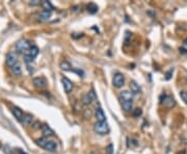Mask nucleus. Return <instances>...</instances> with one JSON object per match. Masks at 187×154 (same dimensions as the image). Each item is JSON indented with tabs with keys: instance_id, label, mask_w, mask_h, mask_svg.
<instances>
[{
	"instance_id": "obj_15",
	"label": "nucleus",
	"mask_w": 187,
	"mask_h": 154,
	"mask_svg": "<svg viewBox=\"0 0 187 154\" xmlns=\"http://www.w3.org/2000/svg\"><path fill=\"white\" fill-rule=\"evenodd\" d=\"M25 54L29 55V56H31V57L34 58V57L38 54V48L37 47V46H31V47L29 48V50H28Z\"/></svg>"
},
{
	"instance_id": "obj_31",
	"label": "nucleus",
	"mask_w": 187,
	"mask_h": 154,
	"mask_svg": "<svg viewBox=\"0 0 187 154\" xmlns=\"http://www.w3.org/2000/svg\"><path fill=\"white\" fill-rule=\"evenodd\" d=\"M183 44H184V46L187 48V39H186V40H185L184 42H183Z\"/></svg>"
},
{
	"instance_id": "obj_5",
	"label": "nucleus",
	"mask_w": 187,
	"mask_h": 154,
	"mask_svg": "<svg viewBox=\"0 0 187 154\" xmlns=\"http://www.w3.org/2000/svg\"><path fill=\"white\" fill-rule=\"evenodd\" d=\"M124 82H125V78H124L123 75H122L121 73L114 74V78H112V83H114V86L115 88L123 87L124 86Z\"/></svg>"
},
{
	"instance_id": "obj_29",
	"label": "nucleus",
	"mask_w": 187,
	"mask_h": 154,
	"mask_svg": "<svg viewBox=\"0 0 187 154\" xmlns=\"http://www.w3.org/2000/svg\"><path fill=\"white\" fill-rule=\"evenodd\" d=\"M180 52L183 54H186L187 53V50H185V49H183V48H180Z\"/></svg>"
},
{
	"instance_id": "obj_33",
	"label": "nucleus",
	"mask_w": 187,
	"mask_h": 154,
	"mask_svg": "<svg viewBox=\"0 0 187 154\" xmlns=\"http://www.w3.org/2000/svg\"><path fill=\"white\" fill-rule=\"evenodd\" d=\"M1 146H2V145H1V143H0V148H1Z\"/></svg>"
},
{
	"instance_id": "obj_10",
	"label": "nucleus",
	"mask_w": 187,
	"mask_h": 154,
	"mask_svg": "<svg viewBox=\"0 0 187 154\" xmlns=\"http://www.w3.org/2000/svg\"><path fill=\"white\" fill-rule=\"evenodd\" d=\"M96 118L97 120H98V122H106V117H105V114L103 109L101 107H99V109H97L96 110Z\"/></svg>"
},
{
	"instance_id": "obj_30",
	"label": "nucleus",
	"mask_w": 187,
	"mask_h": 154,
	"mask_svg": "<svg viewBox=\"0 0 187 154\" xmlns=\"http://www.w3.org/2000/svg\"><path fill=\"white\" fill-rule=\"evenodd\" d=\"M177 154H186V151H185V150H183V151H180L179 153H177Z\"/></svg>"
},
{
	"instance_id": "obj_21",
	"label": "nucleus",
	"mask_w": 187,
	"mask_h": 154,
	"mask_svg": "<svg viewBox=\"0 0 187 154\" xmlns=\"http://www.w3.org/2000/svg\"><path fill=\"white\" fill-rule=\"evenodd\" d=\"M12 70H13V73L15 75H21V73H22V69L20 67V65H18V64L13 67Z\"/></svg>"
},
{
	"instance_id": "obj_6",
	"label": "nucleus",
	"mask_w": 187,
	"mask_h": 154,
	"mask_svg": "<svg viewBox=\"0 0 187 154\" xmlns=\"http://www.w3.org/2000/svg\"><path fill=\"white\" fill-rule=\"evenodd\" d=\"M62 83H63V90L66 93H71L73 90V82L71 81L69 78L67 77H63L62 78Z\"/></svg>"
},
{
	"instance_id": "obj_11",
	"label": "nucleus",
	"mask_w": 187,
	"mask_h": 154,
	"mask_svg": "<svg viewBox=\"0 0 187 154\" xmlns=\"http://www.w3.org/2000/svg\"><path fill=\"white\" fill-rule=\"evenodd\" d=\"M12 113L15 116L16 119L22 122V120H23V118H24V114H23V113H22V110L20 109H18V107H14V109H12Z\"/></svg>"
},
{
	"instance_id": "obj_3",
	"label": "nucleus",
	"mask_w": 187,
	"mask_h": 154,
	"mask_svg": "<svg viewBox=\"0 0 187 154\" xmlns=\"http://www.w3.org/2000/svg\"><path fill=\"white\" fill-rule=\"evenodd\" d=\"M160 102L161 104H163V105L166 107H173L176 105L175 99H174L172 96H169V95H162V96L160 97Z\"/></svg>"
},
{
	"instance_id": "obj_13",
	"label": "nucleus",
	"mask_w": 187,
	"mask_h": 154,
	"mask_svg": "<svg viewBox=\"0 0 187 154\" xmlns=\"http://www.w3.org/2000/svg\"><path fill=\"white\" fill-rule=\"evenodd\" d=\"M42 133L44 134L45 137H47V136H52L53 134H54L53 130L51 129L48 125H43V126H42Z\"/></svg>"
},
{
	"instance_id": "obj_8",
	"label": "nucleus",
	"mask_w": 187,
	"mask_h": 154,
	"mask_svg": "<svg viewBox=\"0 0 187 154\" xmlns=\"http://www.w3.org/2000/svg\"><path fill=\"white\" fill-rule=\"evenodd\" d=\"M95 99H96L95 93H94V92H88V94H85L84 96H83L82 102H83V104H85V105H88V104H91Z\"/></svg>"
},
{
	"instance_id": "obj_19",
	"label": "nucleus",
	"mask_w": 187,
	"mask_h": 154,
	"mask_svg": "<svg viewBox=\"0 0 187 154\" xmlns=\"http://www.w3.org/2000/svg\"><path fill=\"white\" fill-rule=\"evenodd\" d=\"M59 67H60V69H62L63 71H71V70H72V69H71V68H72V66H71V64L68 61H63L62 63H60Z\"/></svg>"
},
{
	"instance_id": "obj_18",
	"label": "nucleus",
	"mask_w": 187,
	"mask_h": 154,
	"mask_svg": "<svg viewBox=\"0 0 187 154\" xmlns=\"http://www.w3.org/2000/svg\"><path fill=\"white\" fill-rule=\"evenodd\" d=\"M41 5L43 6V8L45 9V11H47V12H51L53 9V5L51 4L50 1H47V0H44V1H42L41 2Z\"/></svg>"
},
{
	"instance_id": "obj_16",
	"label": "nucleus",
	"mask_w": 187,
	"mask_h": 154,
	"mask_svg": "<svg viewBox=\"0 0 187 154\" xmlns=\"http://www.w3.org/2000/svg\"><path fill=\"white\" fill-rule=\"evenodd\" d=\"M132 107H133V103H132V101H125V102H122V109H123L124 111H126V113L131 111Z\"/></svg>"
},
{
	"instance_id": "obj_12",
	"label": "nucleus",
	"mask_w": 187,
	"mask_h": 154,
	"mask_svg": "<svg viewBox=\"0 0 187 154\" xmlns=\"http://www.w3.org/2000/svg\"><path fill=\"white\" fill-rule=\"evenodd\" d=\"M130 90H131V93L132 94H139L140 93V87H139V84H137L136 81H134V80H132L131 82H130Z\"/></svg>"
},
{
	"instance_id": "obj_1",
	"label": "nucleus",
	"mask_w": 187,
	"mask_h": 154,
	"mask_svg": "<svg viewBox=\"0 0 187 154\" xmlns=\"http://www.w3.org/2000/svg\"><path fill=\"white\" fill-rule=\"evenodd\" d=\"M94 130L96 133L104 135V134H107L109 132V126L107 122H97L94 125Z\"/></svg>"
},
{
	"instance_id": "obj_4",
	"label": "nucleus",
	"mask_w": 187,
	"mask_h": 154,
	"mask_svg": "<svg viewBox=\"0 0 187 154\" xmlns=\"http://www.w3.org/2000/svg\"><path fill=\"white\" fill-rule=\"evenodd\" d=\"M5 61H6V65H8V67H14L17 65L18 63V55L17 53H15V52H9V53H8V55H6V58H5Z\"/></svg>"
},
{
	"instance_id": "obj_27",
	"label": "nucleus",
	"mask_w": 187,
	"mask_h": 154,
	"mask_svg": "<svg viewBox=\"0 0 187 154\" xmlns=\"http://www.w3.org/2000/svg\"><path fill=\"white\" fill-rule=\"evenodd\" d=\"M30 4H32V5H34V4H40V1H38V0H33V1L30 2Z\"/></svg>"
},
{
	"instance_id": "obj_14",
	"label": "nucleus",
	"mask_w": 187,
	"mask_h": 154,
	"mask_svg": "<svg viewBox=\"0 0 187 154\" xmlns=\"http://www.w3.org/2000/svg\"><path fill=\"white\" fill-rule=\"evenodd\" d=\"M56 148H57V145H56L55 142H53V141H48V143L46 144V146H45L44 149L48 150V151L53 152V151H55Z\"/></svg>"
},
{
	"instance_id": "obj_24",
	"label": "nucleus",
	"mask_w": 187,
	"mask_h": 154,
	"mask_svg": "<svg viewBox=\"0 0 187 154\" xmlns=\"http://www.w3.org/2000/svg\"><path fill=\"white\" fill-rule=\"evenodd\" d=\"M141 114H143V110H141L140 109H135L133 110V116L135 118H139Z\"/></svg>"
},
{
	"instance_id": "obj_28",
	"label": "nucleus",
	"mask_w": 187,
	"mask_h": 154,
	"mask_svg": "<svg viewBox=\"0 0 187 154\" xmlns=\"http://www.w3.org/2000/svg\"><path fill=\"white\" fill-rule=\"evenodd\" d=\"M33 127H34V128H40V127H41V124L38 123V122H35L34 125H33Z\"/></svg>"
},
{
	"instance_id": "obj_7",
	"label": "nucleus",
	"mask_w": 187,
	"mask_h": 154,
	"mask_svg": "<svg viewBox=\"0 0 187 154\" xmlns=\"http://www.w3.org/2000/svg\"><path fill=\"white\" fill-rule=\"evenodd\" d=\"M32 82H33L34 87L38 88H43L47 86V80L45 77H35Z\"/></svg>"
},
{
	"instance_id": "obj_17",
	"label": "nucleus",
	"mask_w": 187,
	"mask_h": 154,
	"mask_svg": "<svg viewBox=\"0 0 187 154\" xmlns=\"http://www.w3.org/2000/svg\"><path fill=\"white\" fill-rule=\"evenodd\" d=\"M50 17H51V12L43 11L40 15H38V20L40 21H47Z\"/></svg>"
},
{
	"instance_id": "obj_9",
	"label": "nucleus",
	"mask_w": 187,
	"mask_h": 154,
	"mask_svg": "<svg viewBox=\"0 0 187 154\" xmlns=\"http://www.w3.org/2000/svg\"><path fill=\"white\" fill-rule=\"evenodd\" d=\"M119 98H120V100L122 102H125V101H132V99H133V94L129 91H123V92H121L120 97Z\"/></svg>"
},
{
	"instance_id": "obj_26",
	"label": "nucleus",
	"mask_w": 187,
	"mask_h": 154,
	"mask_svg": "<svg viewBox=\"0 0 187 154\" xmlns=\"http://www.w3.org/2000/svg\"><path fill=\"white\" fill-rule=\"evenodd\" d=\"M173 72H174V70H173V69H172V70H170V71L169 72V73L166 74V77H165V78H166L167 80H169V79H170V74H172Z\"/></svg>"
},
{
	"instance_id": "obj_22",
	"label": "nucleus",
	"mask_w": 187,
	"mask_h": 154,
	"mask_svg": "<svg viewBox=\"0 0 187 154\" xmlns=\"http://www.w3.org/2000/svg\"><path fill=\"white\" fill-rule=\"evenodd\" d=\"M47 143H48V140L46 139V137H43V139H40V140L37 141V144L40 147H42V148H45V146H46Z\"/></svg>"
},
{
	"instance_id": "obj_23",
	"label": "nucleus",
	"mask_w": 187,
	"mask_h": 154,
	"mask_svg": "<svg viewBox=\"0 0 187 154\" xmlns=\"http://www.w3.org/2000/svg\"><path fill=\"white\" fill-rule=\"evenodd\" d=\"M32 121V118L29 114H26V116H24L23 120H22V123H23V125H28V124H30Z\"/></svg>"
},
{
	"instance_id": "obj_25",
	"label": "nucleus",
	"mask_w": 187,
	"mask_h": 154,
	"mask_svg": "<svg viewBox=\"0 0 187 154\" xmlns=\"http://www.w3.org/2000/svg\"><path fill=\"white\" fill-rule=\"evenodd\" d=\"M180 96H181V98L183 99V101H184L185 103H187V92H181V93H180Z\"/></svg>"
},
{
	"instance_id": "obj_32",
	"label": "nucleus",
	"mask_w": 187,
	"mask_h": 154,
	"mask_svg": "<svg viewBox=\"0 0 187 154\" xmlns=\"http://www.w3.org/2000/svg\"><path fill=\"white\" fill-rule=\"evenodd\" d=\"M18 152L20 153V154H26V153H24V152H22V150H18Z\"/></svg>"
},
{
	"instance_id": "obj_2",
	"label": "nucleus",
	"mask_w": 187,
	"mask_h": 154,
	"mask_svg": "<svg viewBox=\"0 0 187 154\" xmlns=\"http://www.w3.org/2000/svg\"><path fill=\"white\" fill-rule=\"evenodd\" d=\"M31 47L29 42L25 39H22V40L18 41L17 44H16V49H17L18 52L20 53H26V52L29 50V48Z\"/></svg>"
},
{
	"instance_id": "obj_20",
	"label": "nucleus",
	"mask_w": 187,
	"mask_h": 154,
	"mask_svg": "<svg viewBox=\"0 0 187 154\" xmlns=\"http://www.w3.org/2000/svg\"><path fill=\"white\" fill-rule=\"evenodd\" d=\"M88 11L89 14H96L98 12V6L95 3H89V4H88Z\"/></svg>"
}]
</instances>
